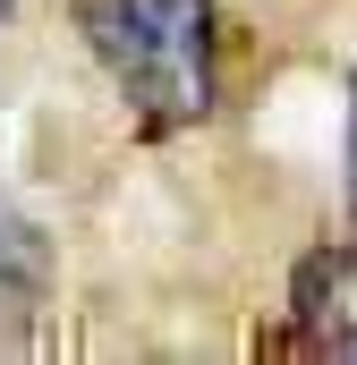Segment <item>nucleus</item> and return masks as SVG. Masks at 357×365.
Listing matches in <instances>:
<instances>
[{"label": "nucleus", "mask_w": 357, "mask_h": 365, "mask_svg": "<svg viewBox=\"0 0 357 365\" xmlns=\"http://www.w3.org/2000/svg\"><path fill=\"white\" fill-rule=\"evenodd\" d=\"M77 34L145 136H178L221 102L213 0H77Z\"/></svg>", "instance_id": "nucleus-1"}, {"label": "nucleus", "mask_w": 357, "mask_h": 365, "mask_svg": "<svg viewBox=\"0 0 357 365\" xmlns=\"http://www.w3.org/2000/svg\"><path fill=\"white\" fill-rule=\"evenodd\" d=\"M289 323H298V349L357 357V238L315 247L298 264V280H289Z\"/></svg>", "instance_id": "nucleus-2"}, {"label": "nucleus", "mask_w": 357, "mask_h": 365, "mask_svg": "<svg viewBox=\"0 0 357 365\" xmlns=\"http://www.w3.org/2000/svg\"><path fill=\"white\" fill-rule=\"evenodd\" d=\"M341 187H349V212H357V77H349V170H341Z\"/></svg>", "instance_id": "nucleus-3"}, {"label": "nucleus", "mask_w": 357, "mask_h": 365, "mask_svg": "<svg viewBox=\"0 0 357 365\" xmlns=\"http://www.w3.org/2000/svg\"><path fill=\"white\" fill-rule=\"evenodd\" d=\"M0 17H9V0H0Z\"/></svg>", "instance_id": "nucleus-4"}]
</instances>
